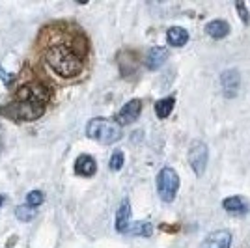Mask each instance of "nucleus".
<instances>
[{
    "label": "nucleus",
    "mask_w": 250,
    "mask_h": 248,
    "mask_svg": "<svg viewBox=\"0 0 250 248\" xmlns=\"http://www.w3.org/2000/svg\"><path fill=\"white\" fill-rule=\"evenodd\" d=\"M206 34L213 40H224L229 34V24L226 21H220V19L209 21L206 24Z\"/></svg>",
    "instance_id": "nucleus-13"
},
{
    "label": "nucleus",
    "mask_w": 250,
    "mask_h": 248,
    "mask_svg": "<svg viewBox=\"0 0 250 248\" xmlns=\"http://www.w3.org/2000/svg\"><path fill=\"white\" fill-rule=\"evenodd\" d=\"M235 8H237V11H239L241 21L245 22V24H249V22H250V13H249L247 4H245V2H237V4H235Z\"/></svg>",
    "instance_id": "nucleus-21"
},
{
    "label": "nucleus",
    "mask_w": 250,
    "mask_h": 248,
    "mask_svg": "<svg viewBox=\"0 0 250 248\" xmlns=\"http://www.w3.org/2000/svg\"><path fill=\"white\" fill-rule=\"evenodd\" d=\"M17 99L19 101H26V103L45 104L49 103V99H51V90L42 83H28L19 88Z\"/></svg>",
    "instance_id": "nucleus-6"
},
{
    "label": "nucleus",
    "mask_w": 250,
    "mask_h": 248,
    "mask_svg": "<svg viewBox=\"0 0 250 248\" xmlns=\"http://www.w3.org/2000/svg\"><path fill=\"white\" fill-rule=\"evenodd\" d=\"M231 247V231L228 229H217L209 233L208 237L202 241L200 248H229Z\"/></svg>",
    "instance_id": "nucleus-8"
},
{
    "label": "nucleus",
    "mask_w": 250,
    "mask_h": 248,
    "mask_svg": "<svg viewBox=\"0 0 250 248\" xmlns=\"http://www.w3.org/2000/svg\"><path fill=\"white\" fill-rule=\"evenodd\" d=\"M77 45L79 43L73 40H56V41L49 43L43 51L47 67L62 79L79 77L83 73L84 60Z\"/></svg>",
    "instance_id": "nucleus-1"
},
{
    "label": "nucleus",
    "mask_w": 250,
    "mask_h": 248,
    "mask_svg": "<svg viewBox=\"0 0 250 248\" xmlns=\"http://www.w3.org/2000/svg\"><path fill=\"white\" fill-rule=\"evenodd\" d=\"M140 112H142V101H140V99H131L129 103H125L124 106L120 108L116 120H118L120 125L135 124L136 120H138V116H140Z\"/></svg>",
    "instance_id": "nucleus-7"
},
{
    "label": "nucleus",
    "mask_w": 250,
    "mask_h": 248,
    "mask_svg": "<svg viewBox=\"0 0 250 248\" xmlns=\"http://www.w3.org/2000/svg\"><path fill=\"white\" fill-rule=\"evenodd\" d=\"M222 207L231 215H245L249 211V202L243 196H231L222 202Z\"/></svg>",
    "instance_id": "nucleus-14"
},
{
    "label": "nucleus",
    "mask_w": 250,
    "mask_h": 248,
    "mask_svg": "<svg viewBox=\"0 0 250 248\" xmlns=\"http://www.w3.org/2000/svg\"><path fill=\"white\" fill-rule=\"evenodd\" d=\"M174 104H176V97H165V99H159L155 103V114L159 120H167L168 116L174 110Z\"/></svg>",
    "instance_id": "nucleus-16"
},
{
    "label": "nucleus",
    "mask_w": 250,
    "mask_h": 248,
    "mask_svg": "<svg viewBox=\"0 0 250 248\" xmlns=\"http://www.w3.org/2000/svg\"><path fill=\"white\" fill-rule=\"evenodd\" d=\"M241 83V75L237 69H226V71L220 75V84H222V90L226 97H235L237 90H239Z\"/></svg>",
    "instance_id": "nucleus-9"
},
{
    "label": "nucleus",
    "mask_w": 250,
    "mask_h": 248,
    "mask_svg": "<svg viewBox=\"0 0 250 248\" xmlns=\"http://www.w3.org/2000/svg\"><path fill=\"white\" fill-rule=\"evenodd\" d=\"M167 60H168V49H165V47H151L147 51L146 58H144V63H146V67L149 71H155Z\"/></svg>",
    "instance_id": "nucleus-10"
},
{
    "label": "nucleus",
    "mask_w": 250,
    "mask_h": 248,
    "mask_svg": "<svg viewBox=\"0 0 250 248\" xmlns=\"http://www.w3.org/2000/svg\"><path fill=\"white\" fill-rule=\"evenodd\" d=\"M95 172H97V163H95V159L92 155H81L77 159V163H75V174L77 176H83V177H92L95 176Z\"/></svg>",
    "instance_id": "nucleus-11"
},
{
    "label": "nucleus",
    "mask_w": 250,
    "mask_h": 248,
    "mask_svg": "<svg viewBox=\"0 0 250 248\" xmlns=\"http://www.w3.org/2000/svg\"><path fill=\"white\" fill-rule=\"evenodd\" d=\"M4 202H6V194H2V196H0V206H2Z\"/></svg>",
    "instance_id": "nucleus-23"
},
{
    "label": "nucleus",
    "mask_w": 250,
    "mask_h": 248,
    "mask_svg": "<svg viewBox=\"0 0 250 248\" xmlns=\"http://www.w3.org/2000/svg\"><path fill=\"white\" fill-rule=\"evenodd\" d=\"M43 202H45V194H43L42 190H30V192L26 194V206L40 207Z\"/></svg>",
    "instance_id": "nucleus-19"
},
{
    "label": "nucleus",
    "mask_w": 250,
    "mask_h": 248,
    "mask_svg": "<svg viewBox=\"0 0 250 248\" xmlns=\"http://www.w3.org/2000/svg\"><path fill=\"white\" fill-rule=\"evenodd\" d=\"M129 226H131V204L129 200H124L116 211V229L120 233H125Z\"/></svg>",
    "instance_id": "nucleus-12"
},
{
    "label": "nucleus",
    "mask_w": 250,
    "mask_h": 248,
    "mask_svg": "<svg viewBox=\"0 0 250 248\" xmlns=\"http://www.w3.org/2000/svg\"><path fill=\"white\" fill-rule=\"evenodd\" d=\"M151 231H153V226L149 222H131V226H129V229L125 233H129V235H140V237H149Z\"/></svg>",
    "instance_id": "nucleus-17"
},
{
    "label": "nucleus",
    "mask_w": 250,
    "mask_h": 248,
    "mask_svg": "<svg viewBox=\"0 0 250 248\" xmlns=\"http://www.w3.org/2000/svg\"><path fill=\"white\" fill-rule=\"evenodd\" d=\"M86 135L92 140H97L99 144H116L118 140H122L124 131H122V125L116 120L94 118L86 125Z\"/></svg>",
    "instance_id": "nucleus-2"
},
{
    "label": "nucleus",
    "mask_w": 250,
    "mask_h": 248,
    "mask_svg": "<svg viewBox=\"0 0 250 248\" xmlns=\"http://www.w3.org/2000/svg\"><path fill=\"white\" fill-rule=\"evenodd\" d=\"M179 190V176L174 168L165 166L157 174V194L165 204H172Z\"/></svg>",
    "instance_id": "nucleus-3"
},
{
    "label": "nucleus",
    "mask_w": 250,
    "mask_h": 248,
    "mask_svg": "<svg viewBox=\"0 0 250 248\" xmlns=\"http://www.w3.org/2000/svg\"><path fill=\"white\" fill-rule=\"evenodd\" d=\"M187 159H188L190 168H192V172H194L198 177L204 176V172H206V168H208V161H209L208 145L204 144L202 140H194V142H190V145H188Z\"/></svg>",
    "instance_id": "nucleus-5"
},
{
    "label": "nucleus",
    "mask_w": 250,
    "mask_h": 248,
    "mask_svg": "<svg viewBox=\"0 0 250 248\" xmlns=\"http://www.w3.org/2000/svg\"><path fill=\"white\" fill-rule=\"evenodd\" d=\"M15 217L22 220V222H30L32 218L36 217V207L30 206H19L15 209Z\"/></svg>",
    "instance_id": "nucleus-18"
},
{
    "label": "nucleus",
    "mask_w": 250,
    "mask_h": 248,
    "mask_svg": "<svg viewBox=\"0 0 250 248\" xmlns=\"http://www.w3.org/2000/svg\"><path fill=\"white\" fill-rule=\"evenodd\" d=\"M0 79H2L4 83H10V81H11V77H10V75H8V73H4V71H2V69H0Z\"/></svg>",
    "instance_id": "nucleus-22"
},
{
    "label": "nucleus",
    "mask_w": 250,
    "mask_h": 248,
    "mask_svg": "<svg viewBox=\"0 0 250 248\" xmlns=\"http://www.w3.org/2000/svg\"><path fill=\"white\" fill-rule=\"evenodd\" d=\"M2 112L6 114L13 122H34L38 118H42L45 112V104L38 103H26V101H17L6 106Z\"/></svg>",
    "instance_id": "nucleus-4"
},
{
    "label": "nucleus",
    "mask_w": 250,
    "mask_h": 248,
    "mask_svg": "<svg viewBox=\"0 0 250 248\" xmlns=\"http://www.w3.org/2000/svg\"><path fill=\"white\" fill-rule=\"evenodd\" d=\"M167 41L170 47H183L188 41V32L183 26H172L167 32Z\"/></svg>",
    "instance_id": "nucleus-15"
},
{
    "label": "nucleus",
    "mask_w": 250,
    "mask_h": 248,
    "mask_svg": "<svg viewBox=\"0 0 250 248\" xmlns=\"http://www.w3.org/2000/svg\"><path fill=\"white\" fill-rule=\"evenodd\" d=\"M125 165V157L122 151H114V155L110 157V161H108V168L112 170V172H118V170H122Z\"/></svg>",
    "instance_id": "nucleus-20"
}]
</instances>
